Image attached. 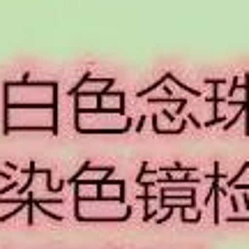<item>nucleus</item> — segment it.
Returning a JSON list of instances; mask_svg holds the SVG:
<instances>
[{
    "mask_svg": "<svg viewBox=\"0 0 249 249\" xmlns=\"http://www.w3.org/2000/svg\"><path fill=\"white\" fill-rule=\"evenodd\" d=\"M97 107H99L97 95H81L79 97V108L81 111H95Z\"/></svg>",
    "mask_w": 249,
    "mask_h": 249,
    "instance_id": "obj_6",
    "label": "nucleus"
},
{
    "mask_svg": "<svg viewBox=\"0 0 249 249\" xmlns=\"http://www.w3.org/2000/svg\"><path fill=\"white\" fill-rule=\"evenodd\" d=\"M123 107V95H104L99 97V108L102 111H120Z\"/></svg>",
    "mask_w": 249,
    "mask_h": 249,
    "instance_id": "obj_5",
    "label": "nucleus"
},
{
    "mask_svg": "<svg viewBox=\"0 0 249 249\" xmlns=\"http://www.w3.org/2000/svg\"><path fill=\"white\" fill-rule=\"evenodd\" d=\"M7 102L9 107H39V104H49L53 107L55 102V88L51 83L44 86H9L7 90Z\"/></svg>",
    "mask_w": 249,
    "mask_h": 249,
    "instance_id": "obj_2",
    "label": "nucleus"
},
{
    "mask_svg": "<svg viewBox=\"0 0 249 249\" xmlns=\"http://www.w3.org/2000/svg\"><path fill=\"white\" fill-rule=\"evenodd\" d=\"M55 108L53 107H9L7 108V129H53Z\"/></svg>",
    "mask_w": 249,
    "mask_h": 249,
    "instance_id": "obj_1",
    "label": "nucleus"
},
{
    "mask_svg": "<svg viewBox=\"0 0 249 249\" xmlns=\"http://www.w3.org/2000/svg\"><path fill=\"white\" fill-rule=\"evenodd\" d=\"M81 219H124L129 208L120 198H102V201H83L76 208Z\"/></svg>",
    "mask_w": 249,
    "mask_h": 249,
    "instance_id": "obj_3",
    "label": "nucleus"
},
{
    "mask_svg": "<svg viewBox=\"0 0 249 249\" xmlns=\"http://www.w3.org/2000/svg\"><path fill=\"white\" fill-rule=\"evenodd\" d=\"M129 127V120L123 113H113V111H83L79 116V129L83 132H124Z\"/></svg>",
    "mask_w": 249,
    "mask_h": 249,
    "instance_id": "obj_4",
    "label": "nucleus"
}]
</instances>
